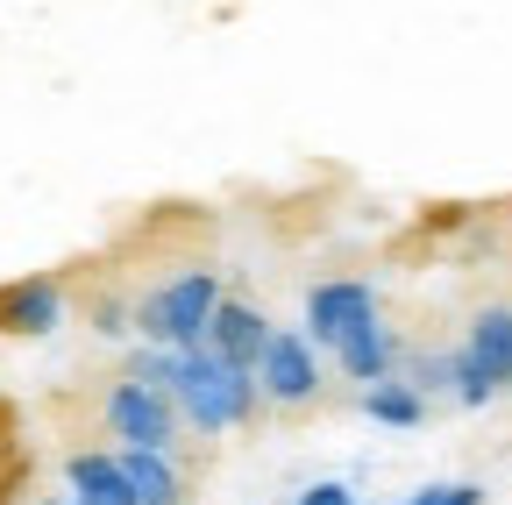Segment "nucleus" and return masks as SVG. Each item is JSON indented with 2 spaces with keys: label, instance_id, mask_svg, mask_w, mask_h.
<instances>
[{
  "label": "nucleus",
  "instance_id": "nucleus-12",
  "mask_svg": "<svg viewBox=\"0 0 512 505\" xmlns=\"http://www.w3.org/2000/svg\"><path fill=\"white\" fill-rule=\"evenodd\" d=\"M363 413L377 427H420L427 420V399L406 385V377H377V385H363Z\"/></svg>",
  "mask_w": 512,
  "mask_h": 505
},
{
  "label": "nucleus",
  "instance_id": "nucleus-2",
  "mask_svg": "<svg viewBox=\"0 0 512 505\" xmlns=\"http://www.w3.org/2000/svg\"><path fill=\"white\" fill-rule=\"evenodd\" d=\"M214 306H221V278H214L207 264H185V271L157 278V285L136 299L128 328H136L143 342H157V349H192V342H207Z\"/></svg>",
  "mask_w": 512,
  "mask_h": 505
},
{
  "label": "nucleus",
  "instance_id": "nucleus-6",
  "mask_svg": "<svg viewBox=\"0 0 512 505\" xmlns=\"http://www.w3.org/2000/svg\"><path fill=\"white\" fill-rule=\"evenodd\" d=\"M370 306H377V292H370L363 278H320V285L306 292V342H328V349H335Z\"/></svg>",
  "mask_w": 512,
  "mask_h": 505
},
{
  "label": "nucleus",
  "instance_id": "nucleus-11",
  "mask_svg": "<svg viewBox=\"0 0 512 505\" xmlns=\"http://www.w3.org/2000/svg\"><path fill=\"white\" fill-rule=\"evenodd\" d=\"M114 463H121L128 491H136V505H178V498H185V477H178L171 456H157V449H114Z\"/></svg>",
  "mask_w": 512,
  "mask_h": 505
},
{
  "label": "nucleus",
  "instance_id": "nucleus-9",
  "mask_svg": "<svg viewBox=\"0 0 512 505\" xmlns=\"http://www.w3.org/2000/svg\"><path fill=\"white\" fill-rule=\"evenodd\" d=\"M264 342H271V321H264V313H256L249 299H221V306H214V321H207V349H214V356L256 370Z\"/></svg>",
  "mask_w": 512,
  "mask_h": 505
},
{
  "label": "nucleus",
  "instance_id": "nucleus-10",
  "mask_svg": "<svg viewBox=\"0 0 512 505\" xmlns=\"http://www.w3.org/2000/svg\"><path fill=\"white\" fill-rule=\"evenodd\" d=\"M64 484H72V505H136L114 449H79L72 463H64Z\"/></svg>",
  "mask_w": 512,
  "mask_h": 505
},
{
  "label": "nucleus",
  "instance_id": "nucleus-7",
  "mask_svg": "<svg viewBox=\"0 0 512 505\" xmlns=\"http://www.w3.org/2000/svg\"><path fill=\"white\" fill-rule=\"evenodd\" d=\"M57 321H64V285L57 278H8V285H0V335L36 342Z\"/></svg>",
  "mask_w": 512,
  "mask_h": 505
},
{
  "label": "nucleus",
  "instance_id": "nucleus-5",
  "mask_svg": "<svg viewBox=\"0 0 512 505\" xmlns=\"http://www.w3.org/2000/svg\"><path fill=\"white\" fill-rule=\"evenodd\" d=\"M256 392H264V406H271V413H313V406H320V392H328L313 342H306V335L271 328L264 356H256Z\"/></svg>",
  "mask_w": 512,
  "mask_h": 505
},
{
  "label": "nucleus",
  "instance_id": "nucleus-15",
  "mask_svg": "<svg viewBox=\"0 0 512 505\" xmlns=\"http://www.w3.org/2000/svg\"><path fill=\"white\" fill-rule=\"evenodd\" d=\"M43 505H64V498H43Z\"/></svg>",
  "mask_w": 512,
  "mask_h": 505
},
{
  "label": "nucleus",
  "instance_id": "nucleus-4",
  "mask_svg": "<svg viewBox=\"0 0 512 505\" xmlns=\"http://www.w3.org/2000/svg\"><path fill=\"white\" fill-rule=\"evenodd\" d=\"M100 420H107V434H114V449H157V456L178 449V406H171V392L143 385V377H128V370L107 385Z\"/></svg>",
  "mask_w": 512,
  "mask_h": 505
},
{
  "label": "nucleus",
  "instance_id": "nucleus-8",
  "mask_svg": "<svg viewBox=\"0 0 512 505\" xmlns=\"http://www.w3.org/2000/svg\"><path fill=\"white\" fill-rule=\"evenodd\" d=\"M335 363H342V377L349 385H377V377H392V363H399V335H392V321L370 306L363 321L335 342Z\"/></svg>",
  "mask_w": 512,
  "mask_h": 505
},
{
  "label": "nucleus",
  "instance_id": "nucleus-3",
  "mask_svg": "<svg viewBox=\"0 0 512 505\" xmlns=\"http://www.w3.org/2000/svg\"><path fill=\"white\" fill-rule=\"evenodd\" d=\"M505 385H512V306H484L456 349V363H448V392L463 406H491Z\"/></svg>",
  "mask_w": 512,
  "mask_h": 505
},
{
  "label": "nucleus",
  "instance_id": "nucleus-13",
  "mask_svg": "<svg viewBox=\"0 0 512 505\" xmlns=\"http://www.w3.org/2000/svg\"><path fill=\"white\" fill-rule=\"evenodd\" d=\"M406 505H484V491H477V484H427V491H413Z\"/></svg>",
  "mask_w": 512,
  "mask_h": 505
},
{
  "label": "nucleus",
  "instance_id": "nucleus-14",
  "mask_svg": "<svg viewBox=\"0 0 512 505\" xmlns=\"http://www.w3.org/2000/svg\"><path fill=\"white\" fill-rule=\"evenodd\" d=\"M299 505H356V491L349 484H313V491H299Z\"/></svg>",
  "mask_w": 512,
  "mask_h": 505
},
{
  "label": "nucleus",
  "instance_id": "nucleus-1",
  "mask_svg": "<svg viewBox=\"0 0 512 505\" xmlns=\"http://www.w3.org/2000/svg\"><path fill=\"white\" fill-rule=\"evenodd\" d=\"M171 406L200 434H221V427H256L264 392H256L249 363H228L207 342H192V349H178V370H171Z\"/></svg>",
  "mask_w": 512,
  "mask_h": 505
}]
</instances>
